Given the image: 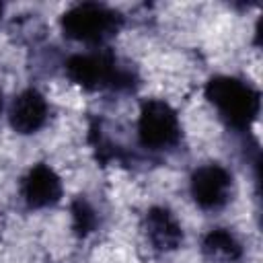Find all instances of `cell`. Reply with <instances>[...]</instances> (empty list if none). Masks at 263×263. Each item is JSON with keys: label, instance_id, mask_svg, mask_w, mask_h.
I'll list each match as a JSON object with an SVG mask.
<instances>
[{"label": "cell", "instance_id": "obj_5", "mask_svg": "<svg viewBox=\"0 0 263 263\" xmlns=\"http://www.w3.org/2000/svg\"><path fill=\"white\" fill-rule=\"evenodd\" d=\"M232 173L220 162H205L191 173L189 193L203 212L222 210L232 199Z\"/></svg>", "mask_w": 263, "mask_h": 263}, {"label": "cell", "instance_id": "obj_1", "mask_svg": "<svg viewBox=\"0 0 263 263\" xmlns=\"http://www.w3.org/2000/svg\"><path fill=\"white\" fill-rule=\"evenodd\" d=\"M66 76L80 88L99 92H132L140 78L134 68L123 64L111 49H92L84 53H72L64 64Z\"/></svg>", "mask_w": 263, "mask_h": 263}, {"label": "cell", "instance_id": "obj_11", "mask_svg": "<svg viewBox=\"0 0 263 263\" xmlns=\"http://www.w3.org/2000/svg\"><path fill=\"white\" fill-rule=\"evenodd\" d=\"M2 107H4V101H2V90H0V113H2Z\"/></svg>", "mask_w": 263, "mask_h": 263}, {"label": "cell", "instance_id": "obj_9", "mask_svg": "<svg viewBox=\"0 0 263 263\" xmlns=\"http://www.w3.org/2000/svg\"><path fill=\"white\" fill-rule=\"evenodd\" d=\"M201 255L212 263H238L245 249L228 228H212L201 238Z\"/></svg>", "mask_w": 263, "mask_h": 263}, {"label": "cell", "instance_id": "obj_2", "mask_svg": "<svg viewBox=\"0 0 263 263\" xmlns=\"http://www.w3.org/2000/svg\"><path fill=\"white\" fill-rule=\"evenodd\" d=\"M203 95L218 117L236 132H247L261 111V92L238 76L218 74L205 82Z\"/></svg>", "mask_w": 263, "mask_h": 263}, {"label": "cell", "instance_id": "obj_7", "mask_svg": "<svg viewBox=\"0 0 263 263\" xmlns=\"http://www.w3.org/2000/svg\"><path fill=\"white\" fill-rule=\"evenodd\" d=\"M49 117V105L37 88L21 90L8 107V123L21 136L37 134Z\"/></svg>", "mask_w": 263, "mask_h": 263}, {"label": "cell", "instance_id": "obj_4", "mask_svg": "<svg viewBox=\"0 0 263 263\" xmlns=\"http://www.w3.org/2000/svg\"><path fill=\"white\" fill-rule=\"evenodd\" d=\"M181 140L177 111L162 99H146L138 115V142L150 152L171 150Z\"/></svg>", "mask_w": 263, "mask_h": 263}, {"label": "cell", "instance_id": "obj_8", "mask_svg": "<svg viewBox=\"0 0 263 263\" xmlns=\"http://www.w3.org/2000/svg\"><path fill=\"white\" fill-rule=\"evenodd\" d=\"M142 228H144L146 240L158 253L177 251L185 240V234H183L179 220L164 205L148 208L144 214V220H142Z\"/></svg>", "mask_w": 263, "mask_h": 263}, {"label": "cell", "instance_id": "obj_10", "mask_svg": "<svg viewBox=\"0 0 263 263\" xmlns=\"http://www.w3.org/2000/svg\"><path fill=\"white\" fill-rule=\"evenodd\" d=\"M70 214H72V230L76 236L84 238L88 236L90 232H95L97 224H99V218H97V212L95 208L90 205V201L84 197V195H78L72 205H70Z\"/></svg>", "mask_w": 263, "mask_h": 263}, {"label": "cell", "instance_id": "obj_3", "mask_svg": "<svg viewBox=\"0 0 263 263\" xmlns=\"http://www.w3.org/2000/svg\"><path fill=\"white\" fill-rule=\"evenodd\" d=\"M121 25L123 14L103 2L74 4L60 16L64 37L86 45H103L119 33Z\"/></svg>", "mask_w": 263, "mask_h": 263}, {"label": "cell", "instance_id": "obj_12", "mask_svg": "<svg viewBox=\"0 0 263 263\" xmlns=\"http://www.w3.org/2000/svg\"><path fill=\"white\" fill-rule=\"evenodd\" d=\"M2 12H4V4L0 2V18H2Z\"/></svg>", "mask_w": 263, "mask_h": 263}, {"label": "cell", "instance_id": "obj_6", "mask_svg": "<svg viewBox=\"0 0 263 263\" xmlns=\"http://www.w3.org/2000/svg\"><path fill=\"white\" fill-rule=\"evenodd\" d=\"M62 191V179L47 162L33 164L21 181V197L29 210H45L55 205Z\"/></svg>", "mask_w": 263, "mask_h": 263}]
</instances>
